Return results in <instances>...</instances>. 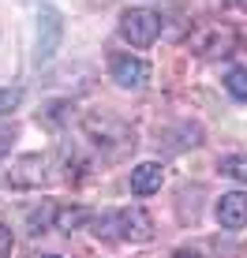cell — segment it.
Returning a JSON list of instances; mask_svg holds the SVG:
<instances>
[{
	"label": "cell",
	"instance_id": "17",
	"mask_svg": "<svg viewBox=\"0 0 247 258\" xmlns=\"http://www.w3.org/2000/svg\"><path fill=\"white\" fill-rule=\"evenodd\" d=\"M45 258H60V254H45Z\"/></svg>",
	"mask_w": 247,
	"mask_h": 258
},
{
	"label": "cell",
	"instance_id": "4",
	"mask_svg": "<svg viewBox=\"0 0 247 258\" xmlns=\"http://www.w3.org/2000/svg\"><path fill=\"white\" fill-rule=\"evenodd\" d=\"M109 75L112 83L124 86V90H139V86H146L150 79V64L139 56H131V52H116V56L109 60Z\"/></svg>",
	"mask_w": 247,
	"mask_h": 258
},
{
	"label": "cell",
	"instance_id": "11",
	"mask_svg": "<svg viewBox=\"0 0 247 258\" xmlns=\"http://www.w3.org/2000/svg\"><path fill=\"white\" fill-rule=\"evenodd\" d=\"M19 101H23V90H19V86H0V116H8Z\"/></svg>",
	"mask_w": 247,
	"mask_h": 258
},
{
	"label": "cell",
	"instance_id": "3",
	"mask_svg": "<svg viewBox=\"0 0 247 258\" xmlns=\"http://www.w3.org/2000/svg\"><path fill=\"white\" fill-rule=\"evenodd\" d=\"M120 34L128 45L135 49H146L157 41V34H161V15L150 12V8H131V12H124L120 19Z\"/></svg>",
	"mask_w": 247,
	"mask_h": 258
},
{
	"label": "cell",
	"instance_id": "5",
	"mask_svg": "<svg viewBox=\"0 0 247 258\" xmlns=\"http://www.w3.org/2000/svg\"><path fill=\"white\" fill-rule=\"evenodd\" d=\"M60 34H64L60 15L52 12V8H49V12H41V15H38V52H34V60H38V64H45L52 52L60 49Z\"/></svg>",
	"mask_w": 247,
	"mask_h": 258
},
{
	"label": "cell",
	"instance_id": "6",
	"mask_svg": "<svg viewBox=\"0 0 247 258\" xmlns=\"http://www.w3.org/2000/svg\"><path fill=\"white\" fill-rule=\"evenodd\" d=\"M217 221L221 228H247V191H228L217 199Z\"/></svg>",
	"mask_w": 247,
	"mask_h": 258
},
{
	"label": "cell",
	"instance_id": "1",
	"mask_svg": "<svg viewBox=\"0 0 247 258\" xmlns=\"http://www.w3.org/2000/svg\"><path fill=\"white\" fill-rule=\"evenodd\" d=\"M94 232L105 236V239H128V243H146L150 236H154V221H150V213L128 206V210H116V213H98V217H90Z\"/></svg>",
	"mask_w": 247,
	"mask_h": 258
},
{
	"label": "cell",
	"instance_id": "10",
	"mask_svg": "<svg viewBox=\"0 0 247 258\" xmlns=\"http://www.w3.org/2000/svg\"><path fill=\"white\" fill-rule=\"evenodd\" d=\"M221 172H225V176H232V180H240V183H247V154H232V157H225V161H221Z\"/></svg>",
	"mask_w": 247,
	"mask_h": 258
},
{
	"label": "cell",
	"instance_id": "14",
	"mask_svg": "<svg viewBox=\"0 0 247 258\" xmlns=\"http://www.w3.org/2000/svg\"><path fill=\"white\" fill-rule=\"evenodd\" d=\"M228 8H236V12H247V0H225Z\"/></svg>",
	"mask_w": 247,
	"mask_h": 258
},
{
	"label": "cell",
	"instance_id": "8",
	"mask_svg": "<svg viewBox=\"0 0 247 258\" xmlns=\"http://www.w3.org/2000/svg\"><path fill=\"white\" fill-rule=\"evenodd\" d=\"M161 183H165V168L157 161H143V165L131 168V191H135L139 199H143V195H157Z\"/></svg>",
	"mask_w": 247,
	"mask_h": 258
},
{
	"label": "cell",
	"instance_id": "9",
	"mask_svg": "<svg viewBox=\"0 0 247 258\" xmlns=\"http://www.w3.org/2000/svg\"><path fill=\"white\" fill-rule=\"evenodd\" d=\"M225 90L236 97V101H247V68H232L225 75Z\"/></svg>",
	"mask_w": 247,
	"mask_h": 258
},
{
	"label": "cell",
	"instance_id": "13",
	"mask_svg": "<svg viewBox=\"0 0 247 258\" xmlns=\"http://www.w3.org/2000/svg\"><path fill=\"white\" fill-rule=\"evenodd\" d=\"M12 243H15L12 228H8V225H0V258H8V254H12Z\"/></svg>",
	"mask_w": 247,
	"mask_h": 258
},
{
	"label": "cell",
	"instance_id": "7",
	"mask_svg": "<svg viewBox=\"0 0 247 258\" xmlns=\"http://www.w3.org/2000/svg\"><path fill=\"white\" fill-rule=\"evenodd\" d=\"M41 180H45V157H38V154H26L8 168V183L12 187H38Z\"/></svg>",
	"mask_w": 247,
	"mask_h": 258
},
{
	"label": "cell",
	"instance_id": "16",
	"mask_svg": "<svg viewBox=\"0 0 247 258\" xmlns=\"http://www.w3.org/2000/svg\"><path fill=\"white\" fill-rule=\"evenodd\" d=\"M176 258H202L199 251H176Z\"/></svg>",
	"mask_w": 247,
	"mask_h": 258
},
{
	"label": "cell",
	"instance_id": "12",
	"mask_svg": "<svg viewBox=\"0 0 247 258\" xmlns=\"http://www.w3.org/2000/svg\"><path fill=\"white\" fill-rule=\"evenodd\" d=\"M79 221H90V213H83V210H64V213H56V228H64V232H75Z\"/></svg>",
	"mask_w": 247,
	"mask_h": 258
},
{
	"label": "cell",
	"instance_id": "2",
	"mask_svg": "<svg viewBox=\"0 0 247 258\" xmlns=\"http://www.w3.org/2000/svg\"><path fill=\"white\" fill-rule=\"evenodd\" d=\"M188 45L202 60H221V56H228V52L236 49V30L225 26V23H199L195 30H191Z\"/></svg>",
	"mask_w": 247,
	"mask_h": 258
},
{
	"label": "cell",
	"instance_id": "15",
	"mask_svg": "<svg viewBox=\"0 0 247 258\" xmlns=\"http://www.w3.org/2000/svg\"><path fill=\"white\" fill-rule=\"evenodd\" d=\"M8 146H12V131H8V135H0V154H4Z\"/></svg>",
	"mask_w": 247,
	"mask_h": 258
}]
</instances>
